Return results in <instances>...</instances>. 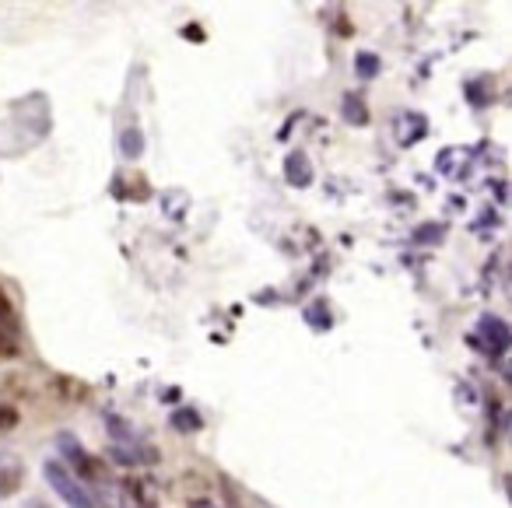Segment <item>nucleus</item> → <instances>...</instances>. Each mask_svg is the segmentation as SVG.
Returning a JSON list of instances; mask_svg holds the SVG:
<instances>
[{
	"label": "nucleus",
	"mask_w": 512,
	"mask_h": 508,
	"mask_svg": "<svg viewBox=\"0 0 512 508\" xmlns=\"http://www.w3.org/2000/svg\"><path fill=\"white\" fill-rule=\"evenodd\" d=\"M18 424V410L8 407V403H0V431H8Z\"/></svg>",
	"instance_id": "obj_12"
},
{
	"label": "nucleus",
	"mask_w": 512,
	"mask_h": 508,
	"mask_svg": "<svg viewBox=\"0 0 512 508\" xmlns=\"http://www.w3.org/2000/svg\"><path fill=\"white\" fill-rule=\"evenodd\" d=\"M22 480H25L22 459H18V456H0V498H11V494H18Z\"/></svg>",
	"instance_id": "obj_4"
},
{
	"label": "nucleus",
	"mask_w": 512,
	"mask_h": 508,
	"mask_svg": "<svg viewBox=\"0 0 512 508\" xmlns=\"http://www.w3.org/2000/svg\"><path fill=\"white\" fill-rule=\"evenodd\" d=\"M379 71V60L372 53H358V78H372Z\"/></svg>",
	"instance_id": "obj_11"
},
{
	"label": "nucleus",
	"mask_w": 512,
	"mask_h": 508,
	"mask_svg": "<svg viewBox=\"0 0 512 508\" xmlns=\"http://www.w3.org/2000/svg\"><path fill=\"white\" fill-rule=\"evenodd\" d=\"M120 151L127 158H137L144 151V137H141V130H123L120 134Z\"/></svg>",
	"instance_id": "obj_8"
},
{
	"label": "nucleus",
	"mask_w": 512,
	"mask_h": 508,
	"mask_svg": "<svg viewBox=\"0 0 512 508\" xmlns=\"http://www.w3.org/2000/svg\"><path fill=\"white\" fill-rule=\"evenodd\" d=\"M172 424H176V428H183V435H190V431L200 428V417L193 414V410H179V414H172Z\"/></svg>",
	"instance_id": "obj_10"
},
{
	"label": "nucleus",
	"mask_w": 512,
	"mask_h": 508,
	"mask_svg": "<svg viewBox=\"0 0 512 508\" xmlns=\"http://www.w3.org/2000/svg\"><path fill=\"white\" fill-rule=\"evenodd\" d=\"M43 477L50 480V487L53 491L64 498V505H71V508H95V494H92V487L85 484L81 477H74L71 470H67L60 459H50V463L43 466Z\"/></svg>",
	"instance_id": "obj_1"
},
{
	"label": "nucleus",
	"mask_w": 512,
	"mask_h": 508,
	"mask_svg": "<svg viewBox=\"0 0 512 508\" xmlns=\"http://www.w3.org/2000/svg\"><path fill=\"white\" fill-rule=\"evenodd\" d=\"M50 389H53V396H60L64 403H81L88 396V386H81L78 379H67V375H57Z\"/></svg>",
	"instance_id": "obj_6"
},
{
	"label": "nucleus",
	"mask_w": 512,
	"mask_h": 508,
	"mask_svg": "<svg viewBox=\"0 0 512 508\" xmlns=\"http://www.w3.org/2000/svg\"><path fill=\"white\" fill-rule=\"evenodd\" d=\"M4 354H8V358H15V354H18V344H15V337H8V333L0 330V358H4Z\"/></svg>",
	"instance_id": "obj_13"
},
{
	"label": "nucleus",
	"mask_w": 512,
	"mask_h": 508,
	"mask_svg": "<svg viewBox=\"0 0 512 508\" xmlns=\"http://www.w3.org/2000/svg\"><path fill=\"white\" fill-rule=\"evenodd\" d=\"M341 109H344V116L355 123V127H365V123H369V113H365V106H362V99H358V95H344Z\"/></svg>",
	"instance_id": "obj_7"
},
{
	"label": "nucleus",
	"mask_w": 512,
	"mask_h": 508,
	"mask_svg": "<svg viewBox=\"0 0 512 508\" xmlns=\"http://www.w3.org/2000/svg\"><path fill=\"white\" fill-rule=\"evenodd\" d=\"M57 449L64 452V459H60V463H64L67 470L74 473V477L81 473V477H99L102 480V466L95 463V459L88 456L85 449H81V442L74 435H60L57 438Z\"/></svg>",
	"instance_id": "obj_2"
},
{
	"label": "nucleus",
	"mask_w": 512,
	"mask_h": 508,
	"mask_svg": "<svg viewBox=\"0 0 512 508\" xmlns=\"http://www.w3.org/2000/svg\"><path fill=\"white\" fill-rule=\"evenodd\" d=\"M15 326V305H11L8 291L0 288V330H11Z\"/></svg>",
	"instance_id": "obj_9"
},
{
	"label": "nucleus",
	"mask_w": 512,
	"mask_h": 508,
	"mask_svg": "<svg viewBox=\"0 0 512 508\" xmlns=\"http://www.w3.org/2000/svg\"><path fill=\"white\" fill-rule=\"evenodd\" d=\"M477 333L484 337V351H488L491 358H498V354L509 347V326H505L498 316H484L481 326H477Z\"/></svg>",
	"instance_id": "obj_3"
},
{
	"label": "nucleus",
	"mask_w": 512,
	"mask_h": 508,
	"mask_svg": "<svg viewBox=\"0 0 512 508\" xmlns=\"http://www.w3.org/2000/svg\"><path fill=\"white\" fill-rule=\"evenodd\" d=\"M285 176L292 179L295 186H309V179H313V169H309V158L306 151H292L285 162Z\"/></svg>",
	"instance_id": "obj_5"
}]
</instances>
